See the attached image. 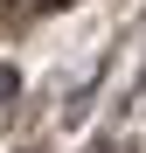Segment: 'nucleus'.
<instances>
[{"label": "nucleus", "instance_id": "1", "mask_svg": "<svg viewBox=\"0 0 146 153\" xmlns=\"http://www.w3.org/2000/svg\"><path fill=\"white\" fill-rule=\"evenodd\" d=\"M63 7H77V0H0V35L28 28V21H49V14H63Z\"/></svg>", "mask_w": 146, "mask_h": 153}]
</instances>
